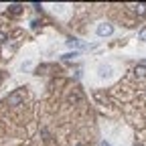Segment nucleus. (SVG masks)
<instances>
[{
	"mask_svg": "<svg viewBox=\"0 0 146 146\" xmlns=\"http://www.w3.org/2000/svg\"><path fill=\"white\" fill-rule=\"evenodd\" d=\"M23 100H25V91H23V89H16L14 94H10V96L6 98V104H8V106H18Z\"/></svg>",
	"mask_w": 146,
	"mask_h": 146,
	"instance_id": "nucleus-1",
	"label": "nucleus"
},
{
	"mask_svg": "<svg viewBox=\"0 0 146 146\" xmlns=\"http://www.w3.org/2000/svg\"><path fill=\"white\" fill-rule=\"evenodd\" d=\"M112 33H114V27L110 25V23H102V25L98 27V35H100V36H110Z\"/></svg>",
	"mask_w": 146,
	"mask_h": 146,
	"instance_id": "nucleus-2",
	"label": "nucleus"
},
{
	"mask_svg": "<svg viewBox=\"0 0 146 146\" xmlns=\"http://www.w3.org/2000/svg\"><path fill=\"white\" fill-rule=\"evenodd\" d=\"M112 73H114V67H112V65H106V63H104V65L98 67V75H100V77H112Z\"/></svg>",
	"mask_w": 146,
	"mask_h": 146,
	"instance_id": "nucleus-3",
	"label": "nucleus"
},
{
	"mask_svg": "<svg viewBox=\"0 0 146 146\" xmlns=\"http://www.w3.org/2000/svg\"><path fill=\"white\" fill-rule=\"evenodd\" d=\"M134 73L138 77H146V65L144 63H140V65H136V69H134Z\"/></svg>",
	"mask_w": 146,
	"mask_h": 146,
	"instance_id": "nucleus-4",
	"label": "nucleus"
},
{
	"mask_svg": "<svg viewBox=\"0 0 146 146\" xmlns=\"http://www.w3.org/2000/svg\"><path fill=\"white\" fill-rule=\"evenodd\" d=\"M136 12H138L140 16H144V14H146V4H138V6H136Z\"/></svg>",
	"mask_w": 146,
	"mask_h": 146,
	"instance_id": "nucleus-5",
	"label": "nucleus"
},
{
	"mask_svg": "<svg viewBox=\"0 0 146 146\" xmlns=\"http://www.w3.org/2000/svg\"><path fill=\"white\" fill-rule=\"evenodd\" d=\"M21 8H23L21 4H12V6H10V12H14V14H18V12H21Z\"/></svg>",
	"mask_w": 146,
	"mask_h": 146,
	"instance_id": "nucleus-6",
	"label": "nucleus"
},
{
	"mask_svg": "<svg viewBox=\"0 0 146 146\" xmlns=\"http://www.w3.org/2000/svg\"><path fill=\"white\" fill-rule=\"evenodd\" d=\"M138 39H140V41H146V29H142V31L138 33Z\"/></svg>",
	"mask_w": 146,
	"mask_h": 146,
	"instance_id": "nucleus-7",
	"label": "nucleus"
},
{
	"mask_svg": "<svg viewBox=\"0 0 146 146\" xmlns=\"http://www.w3.org/2000/svg\"><path fill=\"white\" fill-rule=\"evenodd\" d=\"M73 57H77V53H67V55H63L65 61H69V59H73Z\"/></svg>",
	"mask_w": 146,
	"mask_h": 146,
	"instance_id": "nucleus-8",
	"label": "nucleus"
},
{
	"mask_svg": "<svg viewBox=\"0 0 146 146\" xmlns=\"http://www.w3.org/2000/svg\"><path fill=\"white\" fill-rule=\"evenodd\" d=\"M100 146H110V144H108V142H106V140H104V142H102V144H100Z\"/></svg>",
	"mask_w": 146,
	"mask_h": 146,
	"instance_id": "nucleus-9",
	"label": "nucleus"
},
{
	"mask_svg": "<svg viewBox=\"0 0 146 146\" xmlns=\"http://www.w3.org/2000/svg\"><path fill=\"white\" fill-rule=\"evenodd\" d=\"M77 146H83V144H77Z\"/></svg>",
	"mask_w": 146,
	"mask_h": 146,
	"instance_id": "nucleus-10",
	"label": "nucleus"
}]
</instances>
